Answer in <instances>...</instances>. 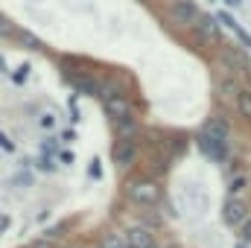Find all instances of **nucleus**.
I'll return each mask as SVG.
<instances>
[{"label": "nucleus", "instance_id": "f257e3e1", "mask_svg": "<svg viewBox=\"0 0 251 248\" xmlns=\"http://www.w3.org/2000/svg\"><path fill=\"white\" fill-rule=\"evenodd\" d=\"M126 193L137 204H155L158 196H161V187H158V181H152V178H143V181H131V184L126 187Z\"/></svg>", "mask_w": 251, "mask_h": 248}, {"label": "nucleus", "instance_id": "f03ea898", "mask_svg": "<svg viewBox=\"0 0 251 248\" xmlns=\"http://www.w3.org/2000/svg\"><path fill=\"white\" fill-rule=\"evenodd\" d=\"M222 219H225V225H231V228L246 225V222H249V204H246V198L228 196V201L222 204Z\"/></svg>", "mask_w": 251, "mask_h": 248}, {"label": "nucleus", "instance_id": "7ed1b4c3", "mask_svg": "<svg viewBox=\"0 0 251 248\" xmlns=\"http://www.w3.org/2000/svg\"><path fill=\"white\" fill-rule=\"evenodd\" d=\"M216 18L213 15H199V21H196V38L201 41V44H219L222 41V35H219V29H216Z\"/></svg>", "mask_w": 251, "mask_h": 248}, {"label": "nucleus", "instance_id": "20e7f679", "mask_svg": "<svg viewBox=\"0 0 251 248\" xmlns=\"http://www.w3.org/2000/svg\"><path fill=\"white\" fill-rule=\"evenodd\" d=\"M105 114H108V120L114 125H120L123 120L131 117V102H128L126 97H111V99L105 102Z\"/></svg>", "mask_w": 251, "mask_h": 248}, {"label": "nucleus", "instance_id": "39448f33", "mask_svg": "<svg viewBox=\"0 0 251 248\" xmlns=\"http://www.w3.org/2000/svg\"><path fill=\"white\" fill-rule=\"evenodd\" d=\"M196 146L204 152V158H210V161H216V164H222L225 158H228V149L222 146V143H216V140H210L207 134H196Z\"/></svg>", "mask_w": 251, "mask_h": 248}, {"label": "nucleus", "instance_id": "423d86ee", "mask_svg": "<svg viewBox=\"0 0 251 248\" xmlns=\"http://www.w3.org/2000/svg\"><path fill=\"white\" fill-rule=\"evenodd\" d=\"M111 158H114V164H117L120 170H126V167L134 164V158H137V146L128 143V140H117L114 149H111Z\"/></svg>", "mask_w": 251, "mask_h": 248}, {"label": "nucleus", "instance_id": "0eeeda50", "mask_svg": "<svg viewBox=\"0 0 251 248\" xmlns=\"http://www.w3.org/2000/svg\"><path fill=\"white\" fill-rule=\"evenodd\" d=\"M170 15H173V21H176V24H196L201 12L196 9V3H187V0H178V3H173Z\"/></svg>", "mask_w": 251, "mask_h": 248}, {"label": "nucleus", "instance_id": "6e6552de", "mask_svg": "<svg viewBox=\"0 0 251 248\" xmlns=\"http://www.w3.org/2000/svg\"><path fill=\"white\" fill-rule=\"evenodd\" d=\"M201 134H207L210 140H216V143H228V123L222 120V117H210L207 123L201 125Z\"/></svg>", "mask_w": 251, "mask_h": 248}, {"label": "nucleus", "instance_id": "1a4fd4ad", "mask_svg": "<svg viewBox=\"0 0 251 248\" xmlns=\"http://www.w3.org/2000/svg\"><path fill=\"white\" fill-rule=\"evenodd\" d=\"M222 56H225V62L231 64L234 70H246V73H251V59L246 50H237V47H225L222 50Z\"/></svg>", "mask_w": 251, "mask_h": 248}, {"label": "nucleus", "instance_id": "9d476101", "mask_svg": "<svg viewBox=\"0 0 251 248\" xmlns=\"http://www.w3.org/2000/svg\"><path fill=\"white\" fill-rule=\"evenodd\" d=\"M216 21H219L222 26H228V29L240 38V44H243V47H249V50H251V35L240 26V24H237V21H234V18H231V15H228V12H219V15H216Z\"/></svg>", "mask_w": 251, "mask_h": 248}, {"label": "nucleus", "instance_id": "9b49d317", "mask_svg": "<svg viewBox=\"0 0 251 248\" xmlns=\"http://www.w3.org/2000/svg\"><path fill=\"white\" fill-rule=\"evenodd\" d=\"M126 243L134 246V248H155V240H152V234H149L146 228H128Z\"/></svg>", "mask_w": 251, "mask_h": 248}, {"label": "nucleus", "instance_id": "f8f14e48", "mask_svg": "<svg viewBox=\"0 0 251 248\" xmlns=\"http://www.w3.org/2000/svg\"><path fill=\"white\" fill-rule=\"evenodd\" d=\"M67 79H70V82H73V88H76V91H82V94H100L97 79H91L88 73H67Z\"/></svg>", "mask_w": 251, "mask_h": 248}, {"label": "nucleus", "instance_id": "ddd939ff", "mask_svg": "<svg viewBox=\"0 0 251 248\" xmlns=\"http://www.w3.org/2000/svg\"><path fill=\"white\" fill-rule=\"evenodd\" d=\"M117 128V140H128V143H134V134L140 131V123L134 120V117H128V120H123L120 125H114Z\"/></svg>", "mask_w": 251, "mask_h": 248}, {"label": "nucleus", "instance_id": "4468645a", "mask_svg": "<svg viewBox=\"0 0 251 248\" xmlns=\"http://www.w3.org/2000/svg\"><path fill=\"white\" fill-rule=\"evenodd\" d=\"M234 105H237V114L240 117L251 120V91H240V97L234 99Z\"/></svg>", "mask_w": 251, "mask_h": 248}, {"label": "nucleus", "instance_id": "2eb2a0df", "mask_svg": "<svg viewBox=\"0 0 251 248\" xmlns=\"http://www.w3.org/2000/svg\"><path fill=\"white\" fill-rule=\"evenodd\" d=\"M102 248H126V240L117 237V234H108V237L102 240Z\"/></svg>", "mask_w": 251, "mask_h": 248}, {"label": "nucleus", "instance_id": "dca6fc26", "mask_svg": "<svg viewBox=\"0 0 251 248\" xmlns=\"http://www.w3.org/2000/svg\"><path fill=\"white\" fill-rule=\"evenodd\" d=\"M243 187H249V178H246V175H237V178H231V187H228V190H231V196H237Z\"/></svg>", "mask_w": 251, "mask_h": 248}, {"label": "nucleus", "instance_id": "f3484780", "mask_svg": "<svg viewBox=\"0 0 251 248\" xmlns=\"http://www.w3.org/2000/svg\"><path fill=\"white\" fill-rule=\"evenodd\" d=\"M240 240H243L246 246H249V243H251V219H249V222H246V225H243V228H240Z\"/></svg>", "mask_w": 251, "mask_h": 248}, {"label": "nucleus", "instance_id": "a211bd4d", "mask_svg": "<svg viewBox=\"0 0 251 248\" xmlns=\"http://www.w3.org/2000/svg\"><path fill=\"white\" fill-rule=\"evenodd\" d=\"M64 231H67L64 225H53V228H47V234H44V237H47V240H53V237H62Z\"/></svg>", "mask_w": 251, "mask_h": 248}, {"label": "nucleus", "instance_id": "6ab92c4d", "mask_svg": "<svg viewBox=\"0 0 251 248\" xmlns=\"http://www.w3.org/2000/svg\"><path fill=\"white\" fill-rule=\"evenodd\" d=\"M29 248H56V246H53V240H47V237H41V240H35V243H32Z\"/></svg>", "mask_w": 251, "mask_h": 248}, {"label": "nucleus", "instance_id": "aec40b11", "mask_svg": "<svg viewBox=\"0 0 251 248\" xmlns=\"http://www.w3.org/2000/svg\"><path fill=\"white\" fill-rule=\"evenodd\" d=\"M0 143H3V152H15V143H12L6 134H0Z\"/></svg>", "mask_w": 251, "mask_h": 248}, {"label": "nucleus", "instance_id": "412c9836", "mask_svg": "<svg viewBox=\"0 0 251 248\" xmlns=\"http://www.w3.org/2000/svg\"><path fill=\"white\" fill-rule=\"evenodd\" d=\"M56 158H62V164H67V167L73 164V152H67V149H64V152H59Z\"/></svg>", "mask_w": 251, "mask_h": 248}, {"label": "nucleus", "instance_id": "4be33fe9", "mask_svg": "<svg viewBox=\"0 0 251 248\" xmlns=\"http://www.w3.org/2000/svg\"><path fill=\"white\" fill-rule=\"evenodd\" d=\"M24 44H26V47H35V50L41 47V41H38V38H32V35H24Z\"/></svg>", "mask_w": 251, "mask_h": 248}, {"label": "nucleus", "instance_id": "5701e85b", "mask_svg": "<svg viewBox=\"0 0 251 248\" xmlns=\"http://www.w3.org/2000/svg\"><path fill=\"white\" fill-rule=\"evenodd\" d=\"M12 181H15V184H21V187H26V184H29V175H26V173H24V175H15V178H12Z\"/></svg>", "mask_w": 251, "mask_h": 248}, {"label": "nucleus", "instance_id": "b1692460", "mask_svg": "<svg viewBox=\"0 0 251 248\" xmlns=\"http://www.w3.org/2000/svg\"><path fill=\"white\" fill-rule=\"evenodd\" d=\"M9 225H12V219L3 213V216H0V228H3V231H9Z\"/></svg>", "mask_w": 251, "mask_h": 248}, {"label": "nucleus", "instance_id": "393cba45", "mask_svg": "<svg viewBox=\"0 0 251 248\" xmlns=\"http://www.w3.org/2000/svg\"><path fill=\"white\" fill-rule=\"evenodd\" d=\"M91 175H94V178L100 175V161H94V164H91Z\"/></svg>", "mask_w": 251, "mask_h": 248}, {"label": "nucleus", "instance_id": "a878e982", "mask_svg": "<svg viewBox=\"0 0 251 248\" xmlns=\"http://www.w3.org/2000/svg\"><path fill=\"white\" fill-rule=\"evenodd\" d=\"M237 248H249V246H246V243H243V240H240V243H237Z\"/></svg>", "mask_w": 251, "mask_h": 248}, {"label": "nucleus", "instance_id": "bb28decb", "mask_svg": "<svg viewBox=\"0 0 251 248\" xmlns=\"http://www.w3.org/2000/svg\"><path fill=\"white\" fill-rule=\"evenodd\" d=\"M126 248H134V246H128V243H126Z\"/></svg>", "mask_w": 251, "mask_h": 248}, {"label": "nucleus", "instance_id": "cd10ccee", "mask_svg": "<svg viewBox=\"0 0 251 248\" xmlns=\"http://www.w3.org/2000/svg\"><path fill=\"white\" fill-rule=\"evenodd\" d=\"M249 76H251V73H249Z\"/></svg>", "mask_w": 251, "mask_h": 248}, {"label": "nucleus", "instance_id": "c85d7f7f", "mask_svg": "<svg viewBox=\"0 0 251 248\" xmlns=\"http://www.w3.org/2000/svg\"><path fill=\"white\" fill-rule=\"evenodd\" d=\"M155 248H158V246H155Z\"/></svg>", "mask_w": 251, "mask_h": 248}]
</instances>
